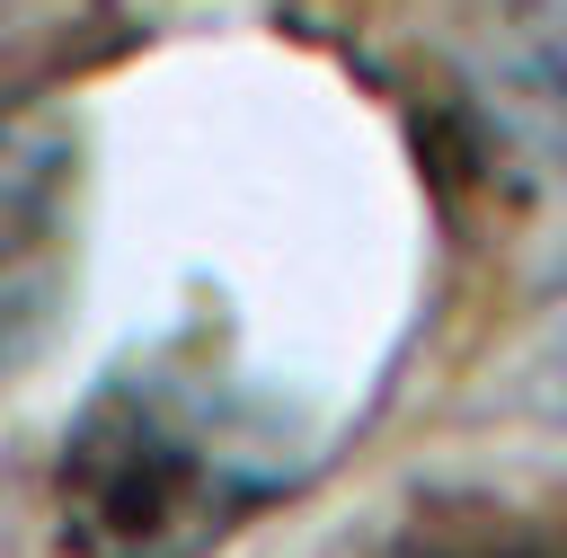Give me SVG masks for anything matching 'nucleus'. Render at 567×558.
Masks as SVG:
<instances>
[{"instance_id":"f03ea898","label":"nucleus","mask_w":567,"mask_h":558,"mask_svg":"<svg viewBox=\"0 0 567 558\" xmlns=\"http://www.w3.org/2000/svg\"><path fill=\"white\" fill-rule=\"evenodd\" d=\"M80 266V133L44 97H0V372L53 345Z\"/></svg>"},{"instance_id":"f257e3e1","label":"nucleus","mask_w":567,"mask_h":558,"mask_svg":"<svg viewBox=\"0 0 567 558\" xmlns=\"http://www.w3.org/2000/svg\"><path fill=\"white\" fill-rule=\"evenodd\" d=\"M275 487L284 469L257 461L213 381L124 363L80 399L53 452V540L71 558H204L275 505Z\"/></svg>"},{"instance_id":"7ed1b4c3","label":"nucleus","mask_w":567,"mask_h":558,"mask_svg":"<svg viewBox=\"0 0 567 558\" xmlns=\"http://www.w3.org/2000/svg\"><path fill=\"white\" fill-rule=\"evenodd\" d=\"M390 558H567V549L496 496H434L390 531Z\"/></svg>"}]
</instances>
